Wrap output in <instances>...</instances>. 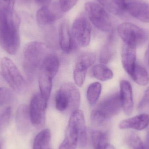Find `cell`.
I'll return each mask as SVG.
<instances>
[{
  "mask_svg": "<svg viewBox=\"0 0 149 149\" xmlns=\"http://www.w3.org/2000/svg\"><path fill=\"white\" fill-rule=\"evenodd\" d=\"M20 24L13 8L0 0V45L10 55L15 54L20 47Z\"/></svg>",
  "mask_w": 149,
  "mask_h": 149,
  "instance_id": "obj_1",
  "label": "cell"
},
{
  "mask_svg": "<svg viewBox=\"0 0 149 149\" xmlns=\"http://www.w3.org/2000/svg\"><path fill=\"white\" fill-rule=\"evenodd\" d=\"M44 44L31 42L27 44L23 51V68L25 75L31 81L42 65L45 59L50 53Z\"/></svg>",
  "mask_w": 149,
  "mask_h": 149,
  "instance_id": "obj_2",
  "label": "cell"
},
{
  "mask_svg": "<svg viewBox=\"0 0 149 149\" xmlns=\"http://www.w3.org/2000/svg\"><path fill=\"white\" fill-rule=\"evenodd\" d=\"M1 73L4 80L15 92L22 93L26 88V81L15 64L7 57L0 61Z\"/></svg>",
  "mask_w": 149,
  "mask_h": 149,
  "instance_id": "obj_3",
  "label": "cell"
},
{
  "mask_svg": "<svg viewBox=\"0 0 149 149\" xmlns=\"http://www.w3.org/2000/svg\"><path fill=\"white\" fill-rule=\"evenodd\" d=\"M117 32L124 44L136 48L144 43L148 38V33L145 29L129 22L120 24Z\"/></svg>",
  "mask_w": 149,
  "mask_h": 149,
  "instance_id": "obj_4",
  "label": "cell"
},
{
  "mask_svg": "<svg viewBox=\"0 0 149 149\" xmlns=\"http://www.w3.org/2000/svg\"><path fill=\"white\" fill-rule=\"evenodd\" d=\"M85 9L90 22L98 29L105 32H111L112 23L111 18L105 8L94 2L86 3Z\"/></svg>",
  "mask_w": 149,
  "mask_h": 149,
  "instance_id": "obj_5",
  "label": "cell"
},
{
  "mask_svg": "<svg viewBox=\"0 0 149 149\" xmlns=\"http://www.w3.org/2000/svg\"><path fill=\"white\" fill-rule=\"evenodd\" d=\"M91 25L88 19L81 16L76 18L73 22L71 35L73 42L82 48L87 47L91 38Z\"/></svg>",
  "mask_w": 149,
  "mask_h": 149,
  "instance_id": "obj_6",
  "label": "cell"
},
{
  "mask_svg": "<svg viewBox=\"0 0 149 149\" xmlns=\"http://www.w3.org/2000/svg\"><path fill=\"white\" fill-rule=\"evenodd\" d=\"M67 133L77 136L79 143L84 146L87 143V135L83 112L79 109L73 111L69 122Z\"/></svg>",
  "mask_w": 149,
  "mask_h": 149,
  "instance_id": "obj_7",
  "label": "cell"
},
{
  "mask_svg": "<svg viewBox=\"0 0 149 149\" xmlns=\"http://www.w3.org/2000/svg\"><path fill=\"white\" fill-rule=\"evenodd\" d=\"M47 103L40 93L36 94L31 98L29 111L31 122L34 126L39 127L45 123Z\"/></svg>",
  "mask_w": 149,
  "mask_h": 149,
  "instance_id": "obj_8",
  "label": "cell"
},
{
  "mask_svg": "<svg viewBox=\"0 0 149 149\" xmlns=\"http://www.w3.org/2000/svg\"><path fill=\"white\" fill-rule=\"evenodd\" d=\"M122 108L119 93H116L104 99L93 110L105 121L117 114Z\"/></svg>",
  "mask_w": 149,
  "mask_h": 149,
  "instance_id": "obj_9",
  "label": "cell"
},
{
  "mask_svg": "<svg viewBox=\"0 0 149 149\" xmlns=\"http://www.w3.org/2000/svg\"><path fill=\"white\" fill-rule=\"evenodd\" d=\"M63 13L59 3L42 6L37 12V21L42 26L49 25L60 19Z\"/></svg>",
  "mask_w": 149,
  "mask_h": 149,
  "instance_id": "obj_10",
  "label": "cell"
},
{
  "mask_svg": "<svg viewBox=\"0 0 149 149\" xmlns=\"http://www.w3.org/2000/svg\"><path fill=\"white\" fill-rule=\"evenodd\" d=\"M120 99L122 108L127 115L131 114L134 107L132 86L129 81L122 80L120 81Z\"/></svg>",
  "mask_w": 149,
  "mask_h": 149,
  "instance_id": "obj_11",
  "label": "cell"
},
{
  "mask_svg": "<svg viewBox=\"0 0 149 149\" xmlns=\"http://www.w3.org/2000/svg\"><path fill=\"white\" fill-rule=\"evenodd\" d=\"M126 11L136 19L144 23H149L148 3L140 1L127 2Z\"/></svg>",
  "mask_w": 149,
  "mask_h": 149,
  "instance_id": "obj_12",
  "label": "cell"
},
{
  "mask_svg": "<svg viewBox=\"0 0 149 149\" xmlns=\"http://www.w3.org/2000/svg\"><path fill=\"white\" fill-rule=\"evenodd\" d=\"M59 89L64 93L69 103V109L72 111L79 109L80 103V94L77 87L70 82L62 84Z\"/></svg>",
  "mask_w": 149,
  "mask_h": 149,
  "instance_id": "obj_13",
  "label": "cell"
},
{
  "mask_svg": "<svg viewBox=\"0 0 149 149\" xmlns=\"http://www.w3.org/2000/svg\"><path fill=\"white\" fill-rule=\"evenodd\" d=\"M149 124V116L147 114H141L131 118L122 121L119 123L120 129H133L142 130L146 128Z\"/></svg>",
  "mask_w": 149,
  "mask_h": 149,
  "instance_id": "obj_14",
  "label": "cell"
},
{
  "mask_svg": "<svg viewBox=\"0 0 149 149\" xmlns=\"http://www.w3.org/2000/svg\"><path fill=\"white\" fill-rule=\"evenodd\" d=\"M136 48L124 44L122 52V63L125 71L130 75L136 65Z\"/></svg>",
  "mask_w": 149,
  "mask_h": 149,
  "instance_id": "obj_15",
  "label": "cell"
},
{
  "mask_svg": "<svg viewBox=\"0 0 149 149\" xmlns=\"http://www.w3.org/2000/svg\"><path fill=\"white\" fill-rule=\"evenodd\" d=\"M59 44L62 50L66 53L72 51L74 45L69 25L65 22L61 24L59 30Z\"/></svg>",
  "mask_w": 149,
  "mask_h": 149,
  "instance_id": "obj_16",
  "label": "cell"
},
{
  "mask_svg": "<svg viewBox=\"0 0 149 149\" xmlns=\"http://www.w3.org/2000/svg\"><path fill=\"white\" fill-rule=\"evenodd\" d=\"M30 122L31 123L29 107L25 105H21L17 109L16 116V123L18 131L22 133L27 132Z\"/></svg>",
  "mask_w": 149,
  "mask_h": 149,
  "instance_id": "obj_17",
  "label": "cell"
},
{
  "mask_svg": "<svg viewBox=\"0 0 149 149\" xmlns=\"http://www.w3.org/2000/svg\"><path fill=\"white\" fill-rule=\"evenodd\" d=\"M60 67L59 58L56 54L49 53L46 56L39 71L43 72L54 78L58 72Z\"/></svg>",
  "mask_w": 149,
  "mask_h": 149,
  "instance_id": "obj_18",
  "label": "cell"
},
{
  "mask_svg": "<svg viewBox=\"0 0 149 149\" xmlns=\"http://www.w3.org/2000/svg\"><path fill=\"white\" fill-rule=\"evenodd\" d=\"M101 5L113 15L121 16L127 12L126 0H98Z\"/></svg>",
  "mask_w": 149,
  "mask_h": 149,
  "instance_id": "obj_19",
  "label": "cell"
},
{
  "mask_svg": "<svg viewBox=\"0 0 149 149\" xmlns=\"http://www.w3.org/2000/svg\"><path fill=\"white\" fill-rule=\"evenodd\" d=\"M52 78L49 74L39 71L38 77L40 95L46 101L48 102L50 96L52 86Z\"/></svg>",
  "mask_w": 149,
  "mask_h": 149,
  "instance_id": "obj_20",
  "label": "cell"
},
{
  "mask_svg": "<svg viewBox=\"0 0 149 149\" xmlns=\"http://www.w3.org/2000/svg\"><path fill=\"white\" fill-rule=\"evenodd\" d=\"M90 66L86 63L77 60L73 71V77L75 84L81 87L84 84L86 74Z\"/></svg>",
  "mask_w": 149,
  "mask_h": 149,
  "instance_id": "obj_21",
  "label": "cell"
},
{
  "mask_svg": "<svg viewBox=\"0 0 149 149\" xmlns=\"http://www.w3.org/2000/svg\"><path fill=\"white\" fill-rule=\"evenodd\" d=\"M130 76L133 80L140 86H145L149 83V75L144 67L136 64Z\"/></svg>",
  "mask_w": 149,
  "mask_h": 149,
  "instance_id": "obj_22",
  "label": "cell"
},
{
  "mask_svg": "<svg viewBox=\"0 0 149 149\" xmlns=\"http://www.w3.org/2000/svg\"><path fill=\"white\" fill-rule=\"evenodd\" d=\"M51 137V131L49 129L41 131L38 134L34 140L33 149H48Z\"/></svg>",
  "mask_w": 149,
  "mask_h": 149,
  "instance_id": "obj_23",
  "label": "cell"
},
{
  "mask_svg": "<svg viewBox=\"0 0 149 149\" xmlns=\"http://www.w3.org/2000/svg\"><path fill=\"white\" fill-rule=\"evenodd\" d=\"M92 74L94 77L102 81L111 79L113 76L112 70L102 64L95 65L93 66Z\"/></svg>",
  "mask_w": 149,
  "mask_h": 149,
  "instance_id": "obj_24",
  "label": "cell"
},
{
  "mask_svg": "<svg viewBox=\"0 0 149 149\" xmlns=\"http://www.w3.org/2000/svg\"><path fill=\"white\" fill-rule=\"evenodd\" d=\"M113 38H109V42L103 46L100 52V60L102 64L108 63L111 61L116 53L115 45Z\"/></svg>",
  "mask_w": 149,
  "mask_h": 149,
  "instance_id": "obj_25",
  "label": "cell"
},
{
  "mask_svg": "<svg viewBox=\"0 0 149 149\" xmlns=\"http://www.w3.org/2000/svg\"><path fill=\"white\" fill-rule=\"evenodd\" d=\"M92 140L94 149H104L108 144V136L106 132L95 130L92 133Z\"/></svg>",
  "mask_w": 149,
  "mask_h": 149,
  "instance_id": "obj_26",
  "label": "cell"
},
{
  "mask_svg": "<svg viewBox=\"0 0 149 149\" xmlns=\"http://www.w3.org/2000/svg\"><path fill=\"white\" fill-rule=\"evenodd\" d=\"M101 91L102 85L100 82H93L89 85L87 91V98L90 105L93 106L96 103Z\"/></svg>",
  "mask_w": 149,
  "mask_h": 149,
  "instance_id": "obj_27",
  "label": "cell"
},
{
  "mask_svg": "<svg viewBox=\"0 0 149 149\" xmlns=\"http://www.w3.org/2000/svg\"><path fill=\"white\" fill-rule=\"evenodd\" d=\"M56 108L60 111H64L69 109V103L64 93L59 89L55 96Z\"/></svg>",
  "mask_w": 149,
  "mask_h": 149,
  "instance_id": "obj_28",
  "label": "cell"
},
{
  "mask_svg": "<svg viewBox=\"0 0 149 149\" xmlns=\"http://www.w3.org/2000/svg\"><path fill=\"white\" fill-rule=\"evenodd\" d=\"M126 143L130 149H140L144 144L140 137L135 134L129 135L126 139Z\"/></svg>",
  "mask_w": 149,
  "mask_h": 149,
  "instance_id": "obj_29",
  "label": "cell"
},
{
  "mask_svg": "<svg viewBox=\"0 0 149 149\" xmlns=\"http://www.w3.org/2000/svg\"><path fill=\"white\" fill-rule=\"evenodd\" d=\"M78 144V140L65 134L64 139L59 146V149H76Z\"/></svg>",
  "mask_w": 149,
  "mask_h": 149,
  "instance_id": "obj_30",
  "label": "cell"
},
{
  "mask_svg": "<svg viewBox=\"0 0 149 149\" xmlns=\"http://www.w3.org/2000/svg\"><path fill=\"white\" fill-rule=\"evenodd\" d=\"M12 99V93L8 89L0 87V106H6L9 104Z\"/></svg>",
  "mask_w": 149,
  "mask_h": 149,
  "instance_id": "obj_31",
  "label": "cell"
},
{
  "mask_svg": "<svg viewBox=\"0 0 149 149\" xmlns=\"http://www.w3.org/2000/svg\"><path fill=\"white\" fill-rule=\"evenodd\" d=\"M11 114L12 110L10 107H7L3 110L0 115V123L2 126H6L9 123Z\"/></svg>",
  "mask_w": 149,
  "mask_h": 149,
  "instance_id": "obj_32",
  "label": "cell"
},
{
  "mask_svg": "<svg viewBox=\"0 0 149 149\" xmlns=\"http://www.w3.org/2000/svg\"><path fill=\"white\" fill-rule=\"evenodd\" d=\"M79 0H59V4L63 13L70 10L76 4Z\"/></svg>",
  "mask_w": 149,
  "mask_h": 149,
  "instance_id": "obj_33",
  "label": "cell"
},
{
  "mask_svg": "<svg viewBox=\"0 0 149 149\" xmlns=\"http://www.w3.org/2000/svg\"><path fill=\"white\" fill-rule=\"evenodd\" d=\"M149 106V87L145 91L143 98L138 105V109H142Z\"/></svg>",
  "mask_w": 149,
  "mask_h": 149,
  "instance_id": "obj_34",
  "label": "cell"
},
{
  "mask_svg": "<svg viewBox=\"0 0 149 149\" xmlns=\"http://www.w3.org/2000/svg\"><path fill=\"white\" fill-rule=\"evenodd\" d=\"M36 2L42 6H46L50 3L52 0H35Z\"/></svg>",
  "mask_w": 149,
  "mask_h": 149,
  "instance_id": "obj_35",
  "label": "cell"
},
{
  "mask_svg": "<svg viewBox=\"0 0 149 149\" xmlns=\"http://www.w3.org/2000/svg\"><path fill=\"white\" fill-rule=\"evenodd\" d=\"M2 1L10 8H14V3L15 0H2Z\"/></svg>",
  "mask_w": 149,
  "mask_h": 149,
  "instance_id": "obj_36",
  "label": "cell"
},
{
  "mask_svg": "<svg viewBox=\"0 0 149 149\" xmlns=\"http://www.w3.org/2000/svg\"><path fill=\"white\" fill-rule=\"evenodd\" d=\"M104 149H115V148L114 147L113 145L108 143V144L105 147Z\"/></svg>",
  "mask_w": 149,
  "mask_h": 149,
  "instance_id": "obj_37",
  "label": "cell"
},
{
  "mask_svg": "<svg viewBox=\"0 0 149 149\" xmlns=\"http://www.w3.org/2000/svg\"><path fill=\"white\" fill-rule=\"evenodd\" d=\"M140 149H149V145L143 144V147Z\"/></svg>",
  "mask_w": 149,
  "mask_h": 149,
  "instance_id": "obj_38",
  "label": "cell"
},
{
  "mask_svg": "<svg viewBox=\"0 0 149 149\" xmlns=\"http://www.w3.org/2000/svg\"><path fill=\"white\" fill-rule=\"evenodd\" d=\"M134 1V0H126V1H127V2H129L132 1Z\"/></svg>",
  "mask_w": 149,
  "mask_h": 149,
  "instance_id": "obj_39",
  "label": "cell"
},
{
  "mask_svg": "<svg viewBox=\"0 0 149 149\" xmlns=\"http://www.w3.org/2000/svg\"><path fill=\"white\" fill-rule=\"evenodd\" d=\"M1 143L0 142V149H1Z\"/></svg>",
  "mask_w": 149,
  "mask_h": 149,
  "instance_id": "obj_40",
  "label": "cell"
},
{
  "mask_svg": "<svg viewBox=\"0 0 149 149\" xmlns=\"http://www.w3.org/2000/svg\"><path fill=\"white\" fill-rule=\"evenodd\" d=\"M149 51V50H148Z\"/></svg>",
  "mask_w": 149,
  "mask_h": 149,
  "instance_id": "obj_41",
  "label": "cell"
}]
</instances>
